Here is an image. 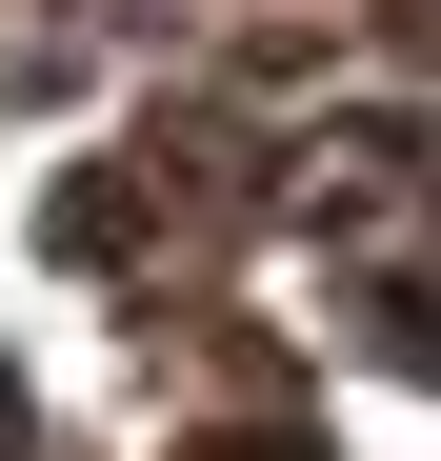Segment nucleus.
Returning <instances> with one entry per match:
<instances>
[{"instance_id":"f257e3e1","label":"nucleus","mask_w":441,"mask_h":461,"mask_svg":"<svg viewBox=\"0 0 441 461\" xmlns=\"http://www.w3.org/2000/svg\"><path fill=\"white\" fill-rule=\"evenodd\" d=\"M0 441H21V381H0Z\"/></svg>"}]
</instances>
